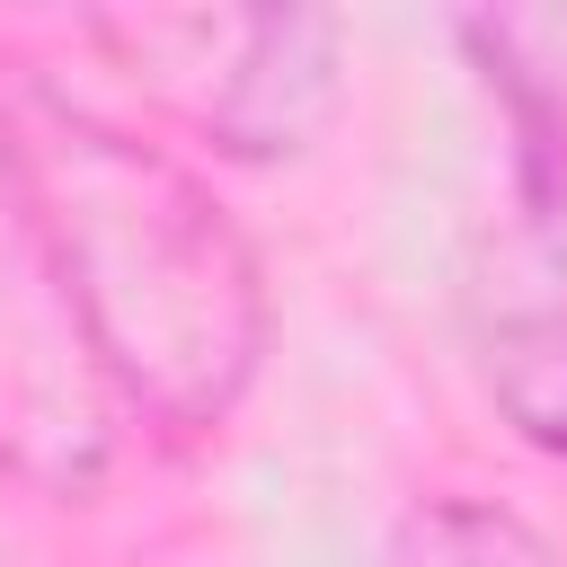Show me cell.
I'll list each match as a JSON object with an SVG mask.
<instances>
[{
  "label": "cell",
  "instance_id": "obj_1",
  "mask_svg": "<svg viewBox=\"0 0 567 567\" xmlns=\"http://www.w3.org/2000/svg\"><path fill=\"white\" fill-rule=\"evenodd\" d=\"M0 177L97 381L168 434L221 425L266 354V275L221 195L44 71L0 89Z\"/></svg>",
  "mask_w": 567,
  "mask_h": 567
},
{
  "label": "cell",
  "instance_id": "obj_2",
  "mask_svg": "<svg viewBox=\"0 0 567 567\" xmlns=\"http://www.w3.org/2000/svg\"><path fill=\"white\" fill-rule=\"evenodd\" d=\"M89 35L159 115L239 159H284L337 115V18L319 9H124Z\"/></svg>",
  "mask_w": 567,
  "mask_h": 567
},
{
  "label": "cell",
  "instance_id": "obj_3",
  "mask_svg": "<svg viewBox=\"0 0 567 567\" xmlns=\"http://www.w3.org/2000/svg\"><path fill=\"white\" fill-rule=\"evenodd\" d=\"M461 328L505 425L532 452L567 461V239L558 230L487 239L461 284Z\"/></svg>",
  "mask_w": 567,
  "mask_h": 567
},
{
  "label": "cell",
  "instance_id": "obj_4",
  "mask_svg": "<svg viewBox=\"0 0 567 567\" xmlns=\"http://www.w3.org/2000/svg\"><path fill=\"white\" fill-rule=\"evenodd\" d=\"M44 284V257L35 275L18 284L0 266V461L35 487H62L80 496L97 470H106V381L80 346V328H27L18 319V292Z\"/></svg>",
  "mask_w": 567,
  "mask_h": 567
},
{
  "label": "cell",
  "instance_id": "obj_5",
  "mask_svg": "<svg viewBox=\"0 0 567 567\" xmlns=\"http://www.w3.org/2000/svg\"><path fill=\"white\" fill-rule=\"evenodd\" d=\"M399 567H567V549L540 540L523 514L443 496V505L408 514V532H399Z\"/></svg>",
  "mask_w": 567,
  "mask_h": 567
}]
</instances>
